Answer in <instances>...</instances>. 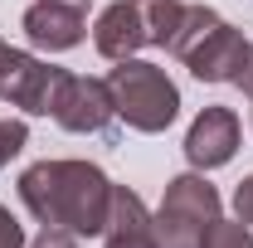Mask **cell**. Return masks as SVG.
Here are the masks:
<instances>
[{"mask_svg":"<svg viewBox=\"0 0 253 248\" xmlns=\"http://www.w3.org/2000/svg\"><path fill=\"white\" fill-rule=\"evenodd\" d=\"M20 205L44 229L97 239L112 214V180L93 161H34L20 175Z\"/></svg>","mask_w":253,"mask_h":248,"instance_id":"1","label":"cell"},{"mask_svg":"<svg viewBox=\"0 0 253 248\" xmlns=\"http://www.w3.org/2000/svg\"><path fill=\"white\" fill-rule=\"evenodd\" d=\"M170 54L185 63L200 83H234L239 63L249 54V39L244 30H234L219 10L210 5H185L175 39H170Z\"/></svg>","mask_w":253,"mask_h":248,"instance_id":"2","label":"cell"},{"mask_svg":"<svg viewBox=\"0 0 253 248\" xmlns=\"http://www.w3.org/2000/svg\"><path fill=\"white\" fill-rule=\"evenodd\" d=\"M107 88H112V102H117V117L131 131L156 136L180 117V88L166 78V68H156L146 59H122L107 73Z\"/></svg>","mask_w":253,"mask_h":248,"instance_id":"3","label":"cell"},{"mask_svg":"<svg viewBox=\"0 0 253 248\" xmlns=\"http://www.w3.org/2000/svg\"><path fill=\"white\" fill-rule=\"evenodd\" d=\"M219 219V190L200 170L170 175L156 209V244L161 248H205L210 224Z\"/></svg>","mask_w":253,"mask_h":248,"instance_id":"4","label":"cell"},{"mask_svg":"<svg viewBox=\"0 0 253 248\" xmlns=\"http://www.w3.org/2000/svg\"><path fill=\"white\" fill-rule=\"evenodd\" d=\"M63 131H78V136H97L117 122V102L107 78H83V73H63L59 93H54V112H49Z\"/></svg>","mask_w":253,"mask_h":248,"instance_id":"5","label":"cell"},{"mask_svg":"<svg viewBox=\"0 0 253 248\" xmlns=\"http://www.w3.org/2000/svg\"><path fill=\"white\" fill-rule=\"evenodd\" d=\"M239 151V112L234 107H205L185 131V161L195 170H219Z\"/></svg>","mask_w":253,"mask_h":248,"instance_id":"6","label":"cell"},{"mask_svg":"<svg viewBox=\"0 0 253 248\" xmlns=\"http://www.w3.org/2000/svg\"><path fill=\"white\" fill-rule=\"evenodd\" d=\"M20 30L34 49H49V54H63V49H78L83 34H88V10L68 5V0H34L20 20Z\"/></svg>","mask_w":253,"mask_h":248,"instance_id":"7","label":"cell"},{"mask_svg":"<svg viewBox=\"0 0 253 248\" xmlns=\"http://www.w3.org/2000/svg\"><path fill=\"white\" fill-rule=\"evenodd\" d=\"M102 248H161L156 214L141 205L136 190L112 185V214H107V229H102Z\"/></svg>","mask_w":253,"mask_h":248,"instance_id":"8","label":"cell"},{"mask_svg":"<svg viewBox=\"0 0 253 248\" xmlns=\"http://www.w3.org/2000/svg\"><path fill=\"white\" fill-rule=\"evenodd\" d=\"M93 44L102 59L122 63V59H136V49H146V30H141V10L136 0H112L93 25Z\"/></svg>","mask_w":253,"mask_h":248,"instance_id":"9","label":"cell"},{"mask_svg":"<svg viewBox=\"0 0 253 248\" xmlns=\"http://www.w3.org/2000/svg\"><path fill=\"white\" fill-rule=\"evenodd\" d=\"M136 10H141L146 44H156V49H170V39H175V25H180L185 5H180V0H136Z\"/></svg>","mask_w":253,"mask_h":248,"instance_id":"10","label":"cell"},{"mask_svg":"<svg viewBox=\"0 0 253 248\" xmlns=\"http://www.w3.org/2000/svg\"><path fill=\"white\" fill-rule=\"evenodd\" d=\"M205 248H253V229L244 219H214L205 234Z\"/></svg>","mask_w":253,"mask_h":248,"instance_id":"11","label":"cell"},{"mask_svg":"<svg viewBox=\"0 0 253 248\" xmlns=\"http://www.w3.org/2000/svg\"><path fill=\"white\" fill-rule=\"evenodd\" d=\"M25 146H30V126L20 122V117H0V170L25 151Z\"/></svg>","mask_w":253,"mask_h":248,"instance_id":"12","label":"cell"},{"mask_svg":"<svg viewBox=\"0 0 253 248\" xmlns=\"http://www.w3.org/2000/svg\"><path fill=\"white\" fill-rule=\"evenodd\" d=\"M25 59H30L25 49H10V44L0 39V102H5V93H10V83H15V73L25 68Z\"/></svg>","mask_w":253,"mask_h":248,"instance_id":"13","label":"cell"},{"mask_svg":"<svg viewBox=\"0 0 253 248\" xmlns=\"http://www.w3.org/2000/svg\"><path fill=\"white\" fill-rule=\"evenodd\" d=\"M0 248H25V224L0 205Z\"/></svg>","mask_w":253,"mask_h":248,"instance_id":"14","label":"cell"},{"mask_svg":"<svg viewBox=\"0 0 253 248\" xmlns=\"http://www.w3.org/2000/svg\"><path fill=\"white\" fill-rule=\"evenodd\" d=\"M25 248H78V234H68V229H44V234H34Z\"/></svg>","mask_w":253,"mask_h":248,"instance_id":"15","label":"cell"},{"mask_svg":"<svg viewBox=\"0 0 253 248\" xmlns=\"http://www.w3.org/2000/svg\"><path fill=\"white\" fill-rule=\"evenodd\" d=\"M234 209H239V219L253 229V175L239 180V190H234Z\"/></svg>","mask_w":253,"mask_h":248,"instance_id":"16","label":"cell"},{"mask_svg":"<svg viewBox=\"0 0 253 248\" xmlns=\"http://www.w3.org/2000/svg\"><path fill=\"white\" fill-rule=\"evenodd\" d=\"M234 88H244L253 97V44H249V54H244V63H239V73H234Z\"/></svg>","mask_w":253,"mask_h":248,"instance_id":"17","label":"cell"},{"mask_svg":"<svg viewBox=\"0 0 253 248\" xmlns=\"http://www.w3.org/2000/svg\"><path fill=\"white\" fill-rule=\"evenodd\" d=\"M68 5H78V10H88V5H93V0H68Z\"/></svg>","mask_w":253,"mask_h":248,"instance_id":"18","label":"cell"}]
</instances>
